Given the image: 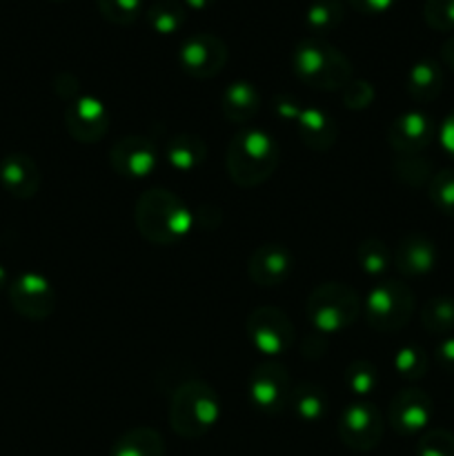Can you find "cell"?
<instances>
[{
	"mask_svg": "<svg viewBox=\"0 0 454 456\" xmlns=\"http://www.w3.org/2000/svg\"><path fill=\"white\" fill-rule=\"evenodd\" d=\"M138 234L151 245L169 248L185 239L194 225L191 209L174 191L154 187L147 190L136 203Z\"/></svg>",
	"mask_w": 454,
	"mask_h": 456,
	"instance_id": "obj_1",
	"label": "cell"
},
{
	"mask_svg": "<svg viewBox=\"0 0 454 456\" xmlns=\"http://www.w3.org/2000/svg\"><path fill=\"white\" fill-rule=\"evenodd\" d=\"M279 160V145L265 129L245 127L227 145V176L234 185L252 190V187L263 185L276 172Z\"/></svg>",
	"mask_w": 454,
	"mask_h": 456,
	"instance_id": "obj_2",
	"label": "cell"
},
{
	"mask_svg": "<svg viewBox=\"0 0 454 456\" xmlns=\"http://www.w3.org/2000/svg\"><path fill=\"white\" fill-rule=\"evenodd\" d=\"M292 67L303 85L320 92L343 89L354 78L345 53L319 36H307L294 47Z\"/></svg>",
	"mask_w": 454,
	"mask_h": 456,
	"instance_id": "obj_3",
	"label": "cell"
},
{
	"mask_svg": "<svg viewBox=\"0 0 454 456\" xmlns=\"http://www.w3.org/2000/svg\"><path fill=\"white\" fill-rule=\"evenodd\" d=\"M221 419L216 390L205 381H187L174 392L169 405V426L182 439H200Z\"/></svg>",
	"mask_w": 454,
	"mask_h": 456,
	"instance_id": "obj_4",
	"label": "cell"
},
{
	"mask_svg": "<svg viewBox=\"0 0 454 456\" xmlns=\"http://www.w3.org/2000/svg\"><path fill=\"white\" fill-rule=\"evenodd\" d=\"M307 319L320 337L345 332L363 312L359 294L345 283H323L307 297Z\"/></svg>",
	"mask_w": 454,
	"mask_h": 456,
	"instance_id": "obj_5",
	"label": "cell"
},
{
	"mask_svg": "<svg viewBox=\"0 0 454 456\" xmlns=\"http://www.w3.org/2000/svg\"><path fill=\"white\" fill-rule=\"evenodd\" d=\"M365 319L372 330L392 334L403 330L414 314V294L396 279H383L372 285L363 303Z\"/></svg>",
	"mask_w": 454,
	"mask_h": 456,
	"instance_id": "obj_6",
	"label": "cell"
},
{
	"mask_svg": "<svg viewBox=\"0 0 454 456\" xmlns=\"http://www.w3.org/2000/svg\"><path fill=\"white\" fill-rule=\"evenodd\" d=\"M245 332H247L249 343L254 350L261 352L263 356L285 354L294 346V325L289 316L279 307H256L245 321Z\"/></svg>",
	"mask_w": 454,
	"mask_h": 456,
	"instance_id": "obj_7",
	"label": "cell"
},
{
	"mask_svg": "<svg viewBox=\"0 0 454 456\" xmlns=\"http://www.w3.org/2000/svg\"><path fill=\"white\" fill-rule=\"evenodd\" d=\"M336 430L343 445L356 452H369L381 444L385 421L377 405L368 401H356L343 410Z\"/></svg>",
	"mask_w": 454,
	"mask_h": 456,
	"instance_id": "obj_8",
	"label": "cell"
},
{
	"mask_svg": "<svg viewBox=\"0 0 454 456\" xmlns=\"http://www.w3.org/2000/svg\"><path fill=\"white\" fill-rule=\"evenodd\" d=\"M227 62V45L218 36L200 31L187 36L178 47V65L196 80L214 78Z\"/></svg>",
	"mask_w": 454,
	"mask_h": 456,
	"instance_id": "obj_9",
	"label": "cell"
},
{
	"mask_svg": "<svg viewBox=\"0 0 454 456\" xmlns=\"http://www.w3.org/2000/svg\"><path fill=\"white\" fill-rule=\"evenodd\" d=\"M292 381L289 372L280 363L265 361L249 374L247 396L249 403L263 414H279L289 405Z\"/></svg>",
	"mask_w": 454,
	"mask_h": 456,
	"instance_id": "obj_10",
	"label": "cell"
},
{
	"mask_svg": "<svg viewBox=\"0 0 454 456\" xmlns=\"http://www.w3.org/2000/svg\"><path fill=\"white\" fill-rule=\"evenodd\" d=\"M9 303L29 321H45L56 310V289L38 272H25L9 283Z\"/></svg>",
	"mask_w": 454,
	"mask_h": 456,
	"instance_id": "obj_11",
	"label": "cell"
},
{
	"mask_svg": "<svg viewBox=\"0 0 454 456\" xmlns=\"http://www.w3.org/2000/svg\"><path fill=\"white\" fill-rule=\"evenodd\" d=\"M432 417H434V403H432L430 395L418 387H405V390L396 392L387 408V423L401 436L426 432Z\"/></svg>",
	"mask_w": 454,
	"mask_h": 456,
	"instance_id": "obj_12",
	"label": "cell"
},
{
	"mask_svg": "<svg viewBox=\"0 0 454 456\" xmlns=\"http://www.w3.org/2000/svg\"><path fill=\"white\" fill-rule=\"evenodd\" d=\"M109 163L118 176L142 181L158 167V147L145 136H125L111 145Z\"/></svg>",
	"mask_w": 454,
	"mask_h": 456,
	"instance_id": "obj_13",
	"label": "cell"
},
{
	"mask_svg": "<svg viewBox=\"0 0 454 456\" xmlns=\"http://www.w3.org/2000/svg\"><path fill=\"white\" fill-rule=\"evenodd\" d=\"M65 127L69 136L78 142H98L109 129V114L101 98L92 94H80L65 107Z\"/></svg>",
	"mask_w": 454,
	"mask_h": 456,
	"instance_id": "obj_14",
	"label": "cell"
},
{
	"mask_svg": "<svg viewBox=\"0 0 454 456\" xmlns=\"http://www.w3.org/2000/svg\"><path fill=\"white\" fill-rule=\"evenodd\" d=\"M434 120L421 110H409L396 116L387 127V142L399 156L421 154L434 138Z\"/></svg>",
	"mask_w": 454,
	"mask_h": 456,
	"instance_id": "obj_15",
	"label": "cell"
},
{
	"mask_svg": "<svg viewBox=\"0 0 454 456\" xmlns=\"http://www.w3.org/2000/svg\"><path fill=\"white\" fill-rule=\"evenodd\" d=\"M294 256L285 245L265 243L252 252L247 261V274L261 288H276L292 276Z\"/></svg>",
	"mask_w": 454,
	"mask_h": 456,
	"instance_id": "obj_16",
	"label": "cell"
},
{
	"mask_svg": "<svg viewBox=\"0 0 454 456\" xmlns=\"http://www.w3.org/2000/svg\"><path fill=\"white\" fill-rule=\"evenodd\" d=\"M436 263H439L436 243L421 232H409L394 249V267L409 279L430 274Z\"/></svg>",
	"mask_w": 454,
	"mask_h": 456,
	"instance_id": "obj_17",
	"label": "cell"
},
{
	"mask_svg": "<svg viewBox=\"0 0 454 456\" xmlns=\"http://www.w3.org/2000/svg\"><path fill=\"white\" fill-rule=\"evenodd\" d=\"M0 185L13 199H31L38 194L40 169L27 154H9L0 160Z\"/></svg>",
	"mask_w": 454,
	"mask_h": 456,
	"instance_id": "obj_18",
	"label": "cell"
},
{
	"mask_svg": "<svg viewBox=\"0 0 454 456\" xmlns=\"http://www.w3.org/2000/svg\"><path fill=\"white\" fill-rule=\"evenodd\" d=\"M294 125H296L301 142L305 147H310V150L328 151L336 142V120L325 110H319V107H303L301 116H298Z\"/></svg>",
	"mask_w": 454,
	"mask_h": 456,
	"instance_id": "obj_19",
	"label": "cell"
},
{
	"mask_svg": "<svg viewBox=\"0 0 454 456\" xmlns=\"http://www.w3.org/2000/svg\"><path fill=\"white\" fill-rule=\"evenodd\" d=\"M443 67L441 62L432 61V58H421V61L414 62L409 67L408 76H405V89H408V96L414 102H432L434 98H439V94L443 92Z\"/></svg>",
	"mask_w": 454,
	"mask_h": 456,
	"instance_id": "obj_20",
	"label": "cell"
},
{
	"mask_svg": "<svg viewBox=\"0 0 454 456\" xmlns=\"http://www.w3.org/2000/svg\"><path fill=\"white\" fill-rule=\"evenodd\" d=\"M223 116L234 125H247L261 110V94L247 80H234L221 96Z\"/></svg>",
	"mask_w": 454,
	"mask_h": 456,
	"instance_id": "obj_21",
	"label": "cell"
},
{
	"mask_svg": "<svg viewBox=\"0 0 454 456\" xmlns=\"http://www.w3.org/2000/svg\"><path fill=\"white\" fill-rule=\"evenodd\" d=\"M207 159V145L196 134H176L167 141L165 160L178 174H190L199 169Z\"/></svg>",
	"mask_w": 454,
	"mask_h": 456,
	"instance_id": "obj_22",
	"label": "cell"
},
{
	"mask_svg": "<svg viewBox=\"0 0 454 456\" xmlns=\"http://www.w3.org/2000/svg\"><path fill=\"white\" fill-rule=\"evenodd\" d=\"M288 408H292L294 417L303 423H319L328 414V395L316 383L303 381L292 387Z\"/></svg>",
	"mask_w": 454,
	"mask_h": 456,
	"instance_id": "obj_23",
	"label": "cell"
},
{
	"mask_svg": "<svg viewBox=\"0 0 454 456\" xmlns=\"http://www.w3.org/2000/svg\"><path fill=\"white\" fill-rule=\"evenodd\" d=\"M111 456H165V439L154 428H134L116 441Z\"/></svg>",
	"mask_w": 454,
	"mask_h": 456,
	"instance_id": "obj_24",
	"label": "cell"
},
{
	"mask_svg": "<svg viewBox=\"0 0 454 456\" xmlns=\"http://www.w3.org/2000/svg\"><path fill=\"white\" fill-rule=\"evenodd\" d=\"M185 7L181 0H156L147 9V25L160 36L178 34L185 25Z\"/></svg>",
	"mask_w": 454,
	"mask_h": 456,
	"instance_id": "obj_25",
	"label": "cell"
},
{
	"mask_svg": "<svg viewBox=\"0 0 454 456\" xmlns=\"http://www.w3.org/2000/svg\"><path fill=\"white\" fill-rule=\"evenodd\" d=\"M421 323L434 337H448L454 332V297L441 294L426 301L421 310Z\"/></svg>",
	"mask_w": 454,
	"mask_h": 456,
	"instance_id": "obj_26",
	"label": "cell"
},
{
	"mask_svg": "<svg viewBox=\"0 0 454 456\" xmlns=\"http://www.w3.org/2000/svg\"><path fill=\"white\" fill-rule=\"evenodd\" d=\"M394 263L390 248L381 239H365L356 248V265L363 274L383 279Z\"/></svg>",
	"mask_w": 454,
	"mask_h": 456,
	"instance_id": "obj_27",
	"label": "cell"
},
{
	"mask_svg": "<svg viewBox=\"0 0 454 456\" xmlns=\"http://www.w3.org/2000/svg\"><path fill=\"white\" fill-rule=\"evenodd\" d=\"M345 18L343 0H312L305 9V25L316 36L336 29Z\"/></svg>",
	"mask_w": 454,
	"mask_h": 456,
	"instance_id": "obj_28",
	"label": "cell"
},
{
	"mask_svg": "<svg viewBox=\"0 0 454 456\" xmlns=\"http://www.w3.org/2000/svg\"><path fill=\"white\" fill-rule=\"evenodd\" d=\"M394 372L399 374L405 381H418L427 374V368H430V356L417 343H408V346H401L399 350L394 352Z\"/></svg>",
	"mask_w": 454,
	"mask_h": 456,
	"instance_id": "obj_29",
	"label": "cell"
},
{
	"mask_svg": "<svg viewBox=\"0 0 454 456\" xmlns=\"http://www.w3.org/2000/svg\"><path fill=\"white\" fill-rule=\"evenodd\" d=\"M394 174L401 183H405L409 187L427 185L432 181V176H434L432 163L427 159H423L421 154L399 156L394 160Z\"/></svg>",
	"mask_w": 454,
	"mask_h": 456,
	"instance_id": "obj_30",
	"label": "cell"
},
{
	"mask_svg": "<svg viewBox=\"0 0 454 456\" xmlns=\"http://www.w3.org/2000/svg\"><path fill=\"white\" fill-rule=\"evenodd\" d=\"M345 386L347 390L354 392L356 396H368L377 390L378 386V370L377 365L365 359L352 361L345 368Z\"/></svg>",
	"mask_w": 454,
	"mask_h": 456,
	"instance_id": "obj_31",
	"label": "cell"
},
{
	"mask_svg": "<svg viewBox=\"0 0 454 456\" xmlns=\"http://www.w3.org/2000/svg\"><path fill=\"white\" fill-rule=\"evenodd\" d=\"M427 196L443 216L454 218V169H441L427 183Z\"/></svg>",
	"mask_w": 454,
	"mask_h": 456,
	"instance_id": "obj_32",
	"label": "cell"
},
{
	"mask_svg": "<svg viewBox=\"0 0 454 456\" xmlns=\"http://www.w3.org/2000/svg\"><path fill=\"white\" fill-rule=\"evenodd\" d=\"M96 4L111 25H132L142 9V0H96Z\"/></svg>",
	"mask_w": 454,
	"mask_h": 456,
	"instance_id": "obj_33",
	"label": "cell"
},
{
	"mask_svg": "<svg viewBox=\"0 0 454 456\" xmlns=\"http://www.w3.org/2000/svg\"><path fill=\"white\" fill-rule=\"evenodd\" d=\"M417 456H454V435L448 430H427L418 439Z\"/></svg>",
	"mask_w": 454,
	"mask_h": 456,
	"instance_id": "obj_34",
	"label": "cell"
},
{
	"mask_svg": "<svg viewBox=\"0 0 454 456\" xmlns=\"http://www.w3.org/2000/svg\"><path fill=\"white\" fill-rule=\"evenodd\" d=\"M423 18L436 31H454V0H426Z\"/></svg>",
	"mask_w": 454,
	"mask_h": 456,
	"instance_id": "obj_35",
	"label": "cell"
},
{
	"mask_svg": "<svg viewBox=\"0 0 454 456\" xmlns=\"http://www.w3.org/2000/svg\"><path fill=\"white\" fill-rule=\"evenodd\" d=\"M341 96L347 110H365V107H369L374 102V87L368 80L352 78L341 89Z\"/></svg>",
	"mask_w": 454,
	"mask_h": 456,
	"instance_id": "obj_36",
	"label": "cell"
},
{
	"mask_svg": "<svg viewBox=\"0 0 454 456\" xmlns=\"http://www.w3.org/2000/svg\"><path fill=\"white\" fill-rule=\"evenodd\" d=\"M434 361L439 363V368L443 372L454 374V337L448 334V337L441 338L434 347Z\"/></svg>",
	"mask_w": 454,
	"mask_h": 456,
	"instance_id": "obj_37",
	"label": "cell"
},
{
	"mask_svg": "<svg viewBox=\"0 0 454 456\" xmlns=\"http://www.w3.org/2000/svg\"><path fill=\"white\" fill-rule=\"evenodd\" d=\"M350 7L359 13H368V16H378L394 7L396 0H347Z\"/></svg>",
	"mask_w": 454,
	"mask_h": 456,
	"instance_id": "obj_38",
	"label": "cell"
},
{
	"mask_svg": "<svg viewBox=\"0 0 454 456\" xmlns=\"http://www.w3.org/2000/svg\"><path fill=\"white\" fill-rule=\"evenodd\" d=\"M439 142L441 147H443L445 154H448L450 159H454V110L450 111L443 118V123H441Z\"/></svg>",
	"mask_w": 454,
	"mask_h": 456,
	"instance_id": "obj_39",
	"label": "cell"
},
{
	"mask_svg": "<svg viewBox=\"0 0 454 456\" xmlns=\"http://www.w3.org/2000/svg\"><path fill=\"white\" fill-rule=\"evenodd\" d=\"M276 111H279V116H283L285 120H294V123H296V118L303 111V105L298 101H294V98L283 96L276 101Z\"/></svg>",
	"mask_w": 454,
	"mask_h": 456,
	"instance_id": "obj_40",
	"label": "cell"
},
{
	"mask_svg": "<svg viewBox=\"0 0 454 456\" xmlns=\"http://www.w3.org/2000/svg\"><path fill=\"white\" fill-rule=\"evenodd\" d=\"M441 61H443L445 67L454 69V34L450 36L443 43V47H441Z\"/></svg>",
	"mask_w": 454,
	"mask_h": 456,
	"instance_id": "obj_41",
	"label": "cell"
},
{
	"mask_svg": "<svg viewBox=\"0 0 454 456\" xmlns=\"http://www.w3.org/2000/svg\"><path fill=\"white\" fill-rule=\"evenodd\" d=\"M182 7L185 9H191V12H205V9L212 7L216 0H181Z\"/></svg>",
	"mask_w": 454,
	"mask_h": 456,
	"instance_id": "obj_42",
	"label": "cell"
},
{
	"mask_svg": "<svg viewBox=\"0 0 454 456\" xmlns=\"http://www.w3.org/2000/svg\"><path fill=\"white\" fill-rule=\"evenodd\" d=\"M7 270H4L3 265H0V289H4V288H9V283H7Z\"/></svg>",
	"mask_w": 454,
	"mask_h": 456,
	"instance_id": "obj_43",
	"label": "cell"
}]
</instances>
